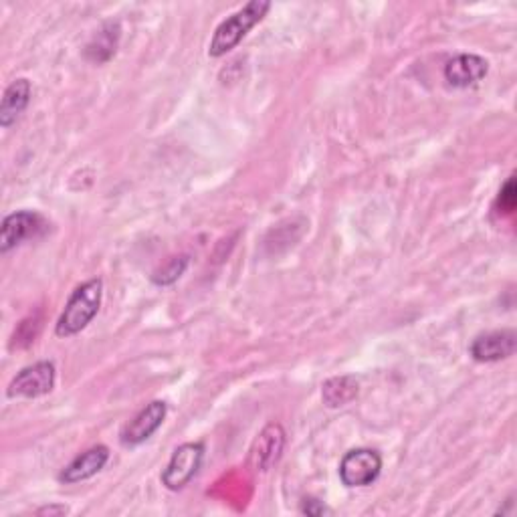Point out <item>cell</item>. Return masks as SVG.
I'll return each mask as SVG.
<instances>
[{
	"mask_svg": "<svg viewBox=\"0 0 517 517\" xmlns=\"http://www.w3.org/2000/svg\"><path fill=\"white\" fill-rule=\"evenodd\" d=\"M31 93H33L31 81L25 77L15 79L5 89L3 101H0V126L11 128L21 118V114L29 108Z\"/></svg>",
	"mask_w": 517,
	"mask_h": 517,
	"instance_id": "cell-12",
	"label": "cell"
},
{
	"mask_svg": "<svg viewBox=\"0 0 517 517\" xmlns=\"http://www.w3.org/2000/svg\"><path fill=\"white\" fill-rule=\"evenodd\" d=\"M57 370L55 364L49 360L35 362L23 368L9 384L7 396L9 398H39L49 394L55 388Z\"/></svg>",
	"mask_w": 517,
	"mask_h": 517,
	"instance_id": "cell-4",
	"label": "cell"
},
{
	"mask_svg": "<svg viewBox=\"0 0 517 517\" xmlns=\"http://www.w3.org/2000/svg\"><path fill=\"white\" fill-rule=\"evenodd\" d=\"M108 461H110V449L106 445H95V447L83 451L81 455H77L59 473V481L65 485H75V483L87 481L93 475H97L103 467H106Z\"/></svg>",
	"mask_w": 517,
	"mask_h": 517,
	"instance_id": "cell-11",
	"label": "cell"
},
{
	"mask_svg": "<svg viewBox=\"0 0 517 517\" xmlns=\"http://www.w3.org/2000/svg\"><path fill=\"white\" fill-rule=\"evenodd\" d=\"M118 39H120V27L116 23H110V25H106V29L99 31L97 39L87 47V51H93L97 47V55H95L93 61H99L101 51H106V57L110 59L116 53Z\"/></svg>",
	"mask_w": 517,
	"mask_h": 517,
	"instance_id": "cell-15",
	"label": "cell"
},
{
	"mask_svg": "<svg viewBox=\"0 0 517 517\" xmlns=\"http://www.w3.org/2000/svg\"><path fill=\"white\" fill-rule=\"evenodd\" d=\"M382 471V457L374 449H352L340 463V481L346 487H368Z\"/></svg>",
	"mask_w": 517,
	"mask_h": 517,
	"instance_id": "cell-5",
	"label": "cell"
},
{
	"mask_svg": "<svg viewBox=\"0 0 517 517\" xmlns=\"http://www.w3.org/2000/svg\"><path fill=\"white\" fill-rule=\"evenodd\" d=\"M285 449V431L279 423H269L251 447V465L255 471H269L281 459Z\"/></svg>",
	"mask_w": 517,
	"mask_h": 517,
	"instance_id": "cell-10",
	"label": "cell"
},
{
	"mask_svg": "<svg viewBox=\"0 0 517 517\" xmlns=\"http://www.w3.org/2000/svg\"><path fill=\"white\" fill-rule=\"evenodd\" d=\"M497 211L503 213V215H511L515 211V180H513V176L499 190Z\"/></svg>",
	"mask_w": 517,
	"mask_h": 517,
	"instance_id": "cell-16",
	"label": "cell"
},
{
	"mask_svg": "<svg viewBox=\"0 0 517 517\" xmlns=\"http://www.w3.org/2000/svg\"><path fill=\"white\" fill-rule=\"evenodd\" d=\"M487 73H489L487 59L475 53H461L453 57L451 61H447L443 71L447 83L457 89H467L477 85L487 77Z\"/></svg>",
	"mask_w": 517,
	"mask_h": 517,
	"instance_id": "cell-9",
	"label": "cell"
},
{
	"mask_svg": "<svg viewBox=\"0 0 517 517\" xmlns=\"http://www.w3.org/2000/svg\"><path fill=\"white\" fill-rule=\"evenodd\" d=\"M168 406L164 400H154L146 404L138 415L122 429L120 441L124 447H138L146 443L164 423Z\"/></svg>",
	"mask_w": 517,
	"mask_h": 517,
	"instance_id": "cell-7",
	"label": "cell"
},
{
	"mask_svg": "<svg viewBox=\"0 0 517 517\" xmlns=\"http://www.w3.org/2000/svg\"><path fill=\"white\" fill-rule=\"evenodd\" d=\"M103 297V281L101 279H89L75 287V291L69 295L61 318L57 320L55 334L59 338H71L83 332L91 320L97 316L99 305Z\"/></svg>",
	"mask_w": 517,
	"mask_h": 517,
	"instance_id": "cell-1",
	"label": "cell"
},
{
	"mask_svg": "<svg viewBox=\"0 0 517 517\" xmlns=\"http://www.w3.org/2000/svg\"><path fill=\"white\" fill-rule=\"evenodd\" d=\"M204 461V445L202 443H184L180 445L166 469L162 471V485L170 491H180L184 489L200 471Z\"/></svg>",
	"mask_w": 517,
	"mask_h": 517,
	"instance_id": "cell-3",
	"label": "cell"
},
{
	"mask_svg": "<svg viewBox=\"0 0 517 517\" xmlns=\"http://www.w3.org/2000/svg\"><path fill=\"white\" fill-rule=\"evenodd\" d=\"M301 513H307V515H324V513H330V509H328L322 501H318V499H314V497H305L303 503H301Z\"/></svg>",
	"mask_w": 517,
	"mask_h": 517,
	"instance_id": "cell-17",
	"label": "cell"
},
{
	"mask_svg": "<svg viewBox=\"0 0 517 517\" xmlns=\"http://www.w3.org/2000/svg\"><path fill=\"white\" fill-rule=\"evenodd\" d=\"M515 346H517V338L513 330H497V332H487L477 336L469 352L475 362L491 364V362H501L511 358L515 354Z\"/></svg>",
	"mask_w": 517,
	"mask_h": 517,
	"instance_id": "cell-8",
	"label": "cell"
},
{
	"mask_svg": "<svg viewBox=\"0 0 517 517\" xmlns=\"http://www.w3.org/2000/svg\"><path fill=\"white\" fill-rule=\"evenodd\" d=\"M188 263H190L188 255L172 257V259H170V261H168L160 271H156V273L152 275V281H154L156 285H162V287L172 285V283H176V281L184 275V271H186Z\"/></svg>",
	"mask_w": 517,
	"mask_h": 517,
	"instance_id": "cell-14",
	"label": "cell"
},
{
	"mask_svg": "<svg viewBox=\"0 0 517 517\" xmlns=\"http://www.w3.org/2000/svg\"><path fill=\"white\" fill-rule=\"evenodd\" d=\"M47 231V223L41 215L31 211H19L5 217L0 227V253L7 255L27 239H35Z\"/></svg>",
	"mask_w": 517,
	"mask_h": 517,
	"instance_id": "cell-6",
	"label": "cell"
},
{
	"mask_svg": "<svg viewBox=\"0 0 517 517\" xmlns=\"http://www.w3.org/2000/svg\"><path fill=\"white\" fill-rule=\"evenodd\" d=\"M269 11L271 3L267 0H251L241 11L233 13L217 27L209 45V55L217 59L231 53L249 35V31L267 17Z\"/></svg>",
	"mask_w": 517,
	"mask_h": 517,
	"instance_id": "cell-2",
	"label": "cell"
},
{
	"mask_svg": "<svg viewBox=\"0 0 517 517\" xmlns=\"http://www.w3.org/2000/svg\"><path fill=\"white\" fill-rule=\"evenodd\" d=\"M358 394V382L352 376H340V378H332L324 384L322 388V396L324 402L332 408L344 406L350 400H354Z\"/></svg>",
	"mask_w": 517,
	"mask_h": 517,
	"instance_id": "cell-13",
	"label": "cell"
},
{
	"mask_svg": "<svg viewBox=\"0 0 517 517\" xmlns=\"http://www.w3.org/2000/svg\"><path fill=\"white\" fill-rule=\"evenodd\" d=\"M39 513H41V515H43V513H49V515H65V513H69V509H67L65 505H51V507L39 509Z\"/></svg>",
	"mask_w": 517,
	"mask_h": 517,
	"instance_id": "cell-18",
	"label": "cell"
}]
</instances>
